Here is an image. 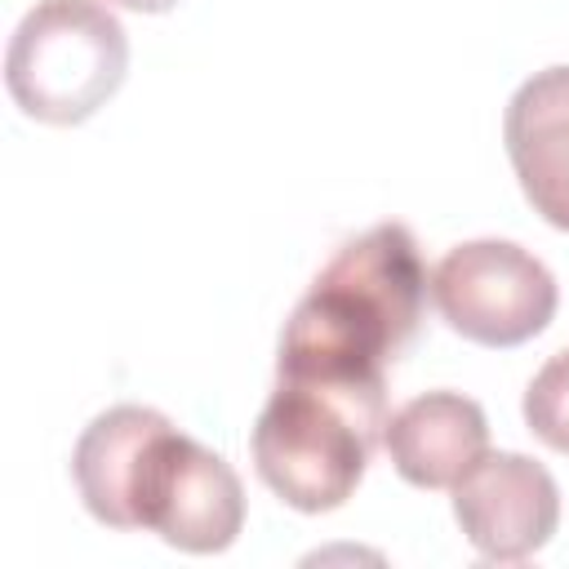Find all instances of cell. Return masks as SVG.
I'll use <instances>...</instances> for the list:
<instances>
[{
	"label": "cell",
	"mask_w": 569,
	"mask_h": 569,
	"mask_svg": "<svg viewBox=\"0 0 569 569\" xmlns=\"http://www.w3.org/2000/svg\"><path fill=\"white\" fill-rule=\"evenodd\" d=\"M431 276L405 222L347 240L311 280L280 333L276 378L338 396L387 422V365L422 320Z\"/></svg>",
	"instance_id": "6da1fadb"
},
{
	"label": "cell",
	"mask_w": 569,
	"mask_h": 569,
	"mask_svg": "<svg viewBox=\"0 0 569 569\" xmlns=\"http://www.w3.org/2000/svg\"><path fill=\"white\" fill-rule=\"evenodd\" d=\"M129 71V36L98 0H36L9 36V98L44 124L89 120Z\"/></svg>",
	"instance_id": "7a4b0ae2"
},
{
	"label": "cell",
	"mask_w": 569,
	"mask_h": 569,
	"mask_svg": "<svg viewBox=\"0 0 569 569\" xmlns=\"http://www.w3.org/2000/svg\"><path fill=\"white\" fill-rule=\"evenodd\" d=\"M382 427L338 396L276 382L253 422V467L280 502L311 516L333 511L356 493Z\"/></svg>",
	"instance_id": "3957f363"
},
{
	"label": "cell",
	"mask_w": 569,
	"mask_h": 569,
	"mask_svg": "<svg viewBox=\"0 0 569 569\" xmlns=\"http://www.w3.org/2000/svg\"><path fill=\"white\" fill-rule=\"evenodd\" d=\"M431 302L453 333L485 347H516L556 316V280L516 240H467L436 262Z\"/></svg>",
	"instance_id": "277c9868"
},
{
	"label": "cell",
	"mask_w": 569,
	"mask_h": 569,
	"mask_svg": "<svg viewBox=\"0 0 569 569\" xmlns=\"http://www.w3.org/2000/svg\"><path fill=\"white\" fill-rule=\"evenodd\" d=\"M244 525V489L231 462L169 427L138 485V529H156L169 547L209 556L227 551Z\"/></svg>",
	"instance_id": "5b68a950"
},
{
	"label": "cell",
	"mask_w": 569,
	"mask_h": 569,
	"mask_svg": "<svg viewBox=\"0 0 569 569\" xmlns=\"http://www.w3.org/2000/svg\"><path fill=\"white\" fill-rule=\"evenodd\" d=\"M453 516L485 560L511 565L551 542L560 525V489L542 462L485 449L453 480Z\"/></svg>",
	"instance_id": "8992f818"
},
{
	"label": "cell",
	"mask_w": 569,
	"mask_h": 569,
	"mask_svg": "<svg viewBox=\"0 0 569 569\" xmlns=\"http://www.w3.org/2000/svg\"><path fill=\"white\" fill-rule=\"evenodd\" d=\"M507 156L525 200L569 231V67L533 71L507 102Z\"/></svg>",
	"instance_id": "52a82bcc"
},
{
	"label": "cell",
	"mask_w": 569,
	"mask_h": 569,
	"mask_svg": "<svg viewBox=\"0 0 569 569\" xmlns=\"http://www.w3.org/2000/svg\"><path fill=\"white\" fill-rule=\"evenodd\" d=\"M169 427L173 422L147 405H111L80 431L71 476L93 520L111 529H138V485L147 453Z\"/></svg>",
	"instance_id": "ba28073f"
},
{
	"label": "cell",
	"mask_w": 569,
	"mask_h": 569,
	"mask_svg": "<svg viewBox=\"0 0 569 569\" xmlns=\"http://www.w3.org/2000/svg\"><path fill=\"white\" fill-rule=\"evenodd\" d=\"M382 445L409 485L453 489V480L489 449V422L462 391H422L387 418Z\"/></svg>",
	"instance_id": "9c48e42d"
},
{
	"label": "cell",
	"mask_w": 569,
	"mask_h": 569,
	"mask_svg": "<svg viewBox=\"0 0 569 569\" xmlns=\"http://www.w3.org/2000/svg\"><path fill=\"white\" fill-rule=\"evenodd\" d=\"M525 422L542 445L569 453V347L556 351L525 387Z\"/></svg>",
	"instance_id": "30bf717a"
},
{
	"label": "cell",
	"mask_w": 569,
	"mask_h": 569,
	"mask_svg": "<svg viewBox=\"0 0 569 569\" xmlns=\"http://www.w3.org/2000/svg\"><path fill=\"white\" fill-rule=\"evenodd\" d=\"M111 4H120V9H138V13H164V9H173L178 0H111Z\"/></svg>",
	"instance_id": "8fae6325"
}]
</instances>
